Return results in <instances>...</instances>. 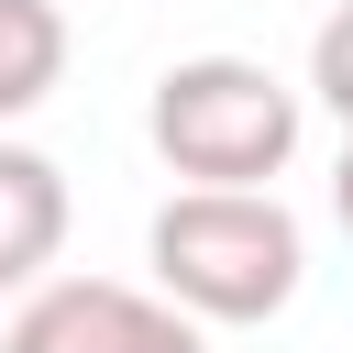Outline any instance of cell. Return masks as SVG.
<instances>
[{
    "label": "cell",
    "mask_w": 353,
    "mask_h": 353,
    "mask_svg": "<svg viewBox=\"0 0 353 353\" xmlns=\"http://www.w3.org/2000/svg\"><path fill=\"white\" fill-rule=\"evenodd\" d=\"M143 254H154V298H176L188 320H221V331L276 320L309 276L298 210L276 188H176L154 210Z\"/></svg>",
    "instance_id": "6da1fadb"
},
{
    "label": "cell",
    "mask_w": 353,
    "mask_h": 353,
    "mask_svg": "<svg viewBox=\"0 0 353 353\" xmlns=\"http://www.w3.org/2000/svg\"><path fill=\"white\" fill-rule=\"evenodd\" d=\"M298 121H309L298 88L254 55H176L143 99V132L188 188H276L298 154Z\"/></svg>",
    "instance_id": "7a4b0ae2"
},
{
    "label": "cell",
    "mask_w": 353,
    "mask_h": 353,
    "mask_svg": "<svg viewBox=\"0 0 353 353\" xmlns=\"http://www.w3.org/2000/svg\"><path fill=\"white\" fill-rule=\"evenodd\" d=\"M0 353H210L199 320L154 287H110V276H33V298L11 309Z\"/></svg>",
    "instance_id": "3957f363"
},
{
    "label": "cell",
    "mask_w": 353,
    "mask_h": 353,
    "mask_svg": "<svg viewBox=\"0 0 353 353\" xmlns=\"http://www.w3.org/2000/svg\"><path fill=\"white\" fill-rule=\"evenodd\" d=\"M66 254V176L33 143H0V298H22Z\"/></svg>",
    "instance_id": "277c9868"
},
{
    "label": "cell",
    "mask_w": 353,
    "mask_h": 353,
    "mask_svg": "<svg viewBox=\"0 0 353 353\" xmlns=\"http://www.w3.org/2000/svg\"><path fill=\"white\" fill-rule=\"evenodd\" d=\"M66 77V11L55 0H0V121L44 110Z\"/></svg>",
    "instance_id": "5b68a950"
},
{
    "label": "cell",
    "mask_w": 353,
    "mask_h": 353,
    "mask_svg": "<svg viewBox=\"0 0 353 353\" xmlns=\"http://www.w3.org/2000/svg\"><path fill=\"white\" fill-rule=\"evenodd\" d=\"M309 88H320V110L353 132V0H342V11L309 33Z\"/></svg>",
    "instance_id": "8992f818"
},
{
    "label": "cell",
    "mask_w": 353,
    "mask_h": 353,
    "mask_svg": "<svg viewBox=\"0 0 353 353\" xmlns=\"http://www.w3.org/2000/svg\"><path fill=\"white\" fill-rule=\"evenodd\" d=\"M331 210H342V232H353V132H342V165H331Z\"/></svg>",
    "instance_id": "52a82bcc"
}]
</instances>
